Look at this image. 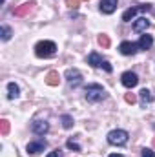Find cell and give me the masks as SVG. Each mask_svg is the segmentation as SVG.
Masks as SVG:
<instances>
[{
	"instance_id": "13",
	"label": "cell",
	"mask_w": 155,
	"mask_h": 157,
	"mask_svg": "<svg viewBox=\"0 0 155 157\" xmlns=\"http://www.w3.org/2000/svg\"><path fill=\"white\" fill-rule=\"evenodd\" d=\"M150 28V20L146 18V17H141V18H137L135 20V24H133V29L137 31V33H141V31H146Z\"/></svg>"
},
{
	"instance_id": "15",
	"label": "cell",
	"mask_w": 155,
	"mask_h": 157,
	"mask_svg": "<svg viewBox=\"0 0 155 157\" xmlns=\"http://www.w3.org/2000/svg\"><path fill=\"white\" fill-rule=\"evenodd\" d=\"M59 82H60L59 71H49V73L46 75V84H47V86H59Z\"/></svg>"
},
{
	"instance_id": "9",
	"label": "cell",
	"mask_w": 155,
	"mask_h": 157,
	"mask_svg": "<svg viewBox=\"0 0 155 157\" xmlns=\"http://www.w3.org/2000/svg\"><path fill=\"white\" fill-rule=\"evenodd\" d=\"M117 2H119V0H100L99 7H100V11H102L104 15H112L117 9Z\"/></svg>"
},
{
	"instance_id": "1",
	"label": "cell",
	"mask_w": 155,
	"mask_h": 157,
	"mask_svg": "<svg viewBox=\"0 0 155 157\" xmlns=\"http://www.w3.org/2000/svg\"><path fill=\"white\" fill-rule=\"evenodd\" d=\"M55 51H57V44L51 40H42L35 46V55L39 59H49L55 55Z\"/></svg>"
},
{
	"instance_id": "7",
	"label": "cell",
	"mask_w": 155,
	"mask_h": 157,
	"mask_svg": "<svg viewBox=\"0 0 155 157\" xmlns=\"http://www.w3.org/2000/svg\"><path fill=\"white\" fill-rule=\"evenodd\" d=\"M33 9H35V2H24V4H20L18 7L13 9V15H15V17H26V15H29Z\"/></svg>"
},
{
	"instance_id": "18",
	"label": "cell",
	"mask_w": 155,
	"mask_h": 157,
	"mask_svg": "<svg viewBox=\"0 0 155 157\" xmlns=\"http://www.w3.org/2000/svg\"><path fill=\"white\" fill-rule=\"evenodd\" d=\"M97 42H99V46H102V48H110V37L104 35V33L97 37Z\"/></svg>"
},
{
	"instance_id": "14",
	"label": "cell",
	"mask_w": 155,
	"mask_h": 157,
	"mask_svg": "<svg viewBox=\"0 0 155 157\" xmlns=\"http://www.w3.org/2000/svg\"><path fill=\"white\" fill-rule=\"evenodd\" d=\"M152 44H153L152 35H141V40L137 42V46H139L141 49H150V48H152Z\"/></svg>"
},
{
	"instance_id": "20",
	"label": "cell",
	"mask_w": 155,
	"mask_h": 157,
	"mask_svg": "<svg viewBox=\"0 0 155 157\" xmlns=\"http://www.w3.org/2000/svg\"><path fill=\"white\" fill-rule=\"evenodd\" d=\"M62 126L70 130V128L73 126V117H71V115H62Z\"/></svg>"
},
{
	"instance_id": "19",
	"label": "cell",
	"mask_w": 155,
	"mask_h": 157,
	"mask_svg": "<svg viewBox=\"0 0 155 157\" xmlns=\"http://www.w3.org/2000/svg\"><path fill=\"white\" fill-rule=\"evenodd\" d=\"M0 132H2V135H7L9 133V121L7 119H2L0 121Z\"/></svg>"
},
{
	"instance_id": "6",
	"label": "cell",
	"mask_w": 155,
	"mask_h": 157,
	"mask_svg": "<svg viewBox=\"0 0 155 157\" xmlns=\"http://www.w3.org/2000/svg\"><path fill=\"white\" fill-rule=\"evenodd\" d=\"M66 78H68L70 86L77 88V86H80V82H82V73H80L78 70H75V68H70V70L66 71Z\"/></svg>"
},
{
	"instance_id": "12",
	"label": "cell",
	"mask_w": 155,
	"mask_h": 157,
	"mask_svg": "<svg viewBox=\"0 0 155 157\" xmlns=\"http://www.w3.org/2000/svg\"><path fill=\"white\" fill-rule=\"evenodd\" d=\"M31 130H33L37 135H44V133L49 130V124L44 122V121H35V122L31 124Z\"/></svg>"
},
{
	"instance_id": "11",
	"label": "cell",
	"mask_w": 155,
	"mask_h": 157,
	"mask_svg": "<svg viewBox=\"0 0 155 157\" xmlns=\"http://www.w3.org/2000/svg\"><path fill=\"white\" fill-rule=\"evenodd\" d=\"M44 148H46V141H33V143H29L28 144V154H40V152H44Z\"/></svg>"
},
{
	"instance_id": "22",
	"label": "cell",
	"mask_w": 155,
	"mask_h": 157,
	"mask_svg": "<svg viewBox=\"0 0 155 157\" xmlns=\"http://www.w3.org/2000/svg\"><path fill=\"white\" fill-rule=\"evenodd\" d=\"M124 101H126L128 104H135V102H137V97H135V93H126V95H124Z\"/></svg>"
},
{
	"instance_id": "17",
	"label": "cell",
	"mask_w": 155,
	"mask_h": 157,
	"mask_svg": "<svg viewBox=\"0 0 155 157\" xmlns=\"http://www.w3.org/2000/svg\"><path fill=\"white\" fill-rule=\"evenodd\" d=\"M152 102V93L144 88V90H141V104H142V108H146V104H150Z\"/></svg>"
},
{
	"instance_id": "24",
	"label": "cell",
	"mask_w": 155,
	"mask_h": 157,
	"mask_svg": "<svg viewBox=\"0 0 155 157\" xmlns=\"http://www.w3.org/2000/svg\"><path fill=\"white\" fill-rule=\"evenodd\" d=\"M142 157H155V152H152L150 148H144L142 150Z\"/></svg>"
},
{
	"instance_id": "3",
	"label": "cell",
	"mask_w": 155,
	"mask_h": 157,
	"mask_svg": "<svg viewBox=\"0 0 155 157\" xmlns=\"http://www.w3.org/2000/svg\"><path fill=\"white\" fill-rule=\"evenodd\" d=\"M108 143L113 146H124L128 143V132L124 130H113L108 133Z\"/></svg>"
},
{
	"instance_id": "25",
	"label": "cell",
	"mask_w": 155,
	"mask_h": 157,
	"mask_svg": "<svg viewBox=\"0 0 155 157\" xmlns=\"http://www.w3.org/2000/svg\"><path fill=\"white\" fill-rule=\"evenodd\" d=\"M78 2H80V0H66V6H70V7L75 9V7H78Z\"/></svg>"
},
{
	"instance_id": "28",
	"label": "cell",
	"mask_w": 155,
	"mask_h": 157,
	"mask_svg": "<svg viewBox=\"0 0 155 157\" xmlns=\"http://www.w3.org/2000/svg\"><path fill=\"white\" fill-rule=\"evenodd\" d=\"M153 148H155V137H153Z\"/></svg>"
},
{
	"instance_id": "27",
	"label": "cell",
	"mask_w": 155,
	"mask_h": 157,
	"mask_svg": "<svg viewBox=\"0 0 155 157\" xmlns=\"http://www.w3.org/2000/svg\"><path fill=\"white\" fill-rule=\"evenodd\" d=\"M110 157H124V155H120V154H112Z\"/></svg>"
},
{
	"instance_id": "21",
	"label": "cell",
	"mask_w": 155,
	"mask_h": 157,
	"mask_svg": "<svg viewBox=\"0 0 155 157\" xmlns=\"http://www.w3.org/2000/svg\"><path fill=\"white\" fill-rule=\"evenodd\" d=\"M11 39V29L7 26H2V40H9Z\"/></svg>"
},
{
	"instance_id": "8",
	"label": "cell",
	"mask_w": 155,
	"mask_h": 157,
	"mask_svg": "<svg viewBox=\"0 0 155 157\" xmlns=\"http://www.w3.org/2000/svg\"><path fill=\"white\" fill-rule=\"evenodd\" d=\"M120 82H122L126 88H133V86H137L139 77H137L133 71H124V73H122V77H120Z\"/></svg>"
},
{
	"instance_id": "2",
	"label": "cell",
	"mask_w": 155,
	"mask_h": 157,
	"mask_svg": "<svg viewBox=\"0 0 155 157\" xmlns=\"http://www.w3.org/2000/svg\"><path fill=\"white\" fill-rule=\"evenodd\" d=\"M86 99L89 102H99V101L106 99V90L100 84H89V86H86Z\"/></svg>"
},
{
	"instance_id": "16",
	"label": "cell",
	"mask_w": 155,
	"mask_h": 157,
	"mask_svg": "<svg viewBox=\"0 0 155 157\" xmlns=\"http://www.w3.org/2000/svg\"><path fill=\"white\" fill-rule=\"evenodd\" d=\"M18 95H20L18 86H17L15 82H9V84H7V99H17Z\"/></svg>"
},
{
	"instance_id": "5",
	"label": "cell",
	"mask_w": 155,
	"mask_h": 157,
	"mask_svg": "<svg viewBox=\"0 0 155 157\" xmlns=\"http://www.w3.org/2000/svg\"><path fill=\"white\" fill-rule=\"evenodd\" d=\"M141 11H152V4H141V6H135V7L126 9V11L122 13V20H124V22H130V20H133V17H135L137 13H141Z\"/></svg>"
},
{
	"instance_id": "10",
	"label": "cell",
	"mask_w": 155,
	"mask_h": 157,
	"mask_svg": "<svg viewBox=\"0 0 155 157\" xmlns=\"http://www.w3.org/2000/svg\"><path fill=\"white\" fill-rule=\"evenodd\" d=\"M119 49H120V53L122 55H135L137 53V49H139V46L137 44H133V42H122L120 46H119Z\"/></svg>"
},
{
	"instance_id": "29",
	"label": "cell",
	"mask_w": 155,
	"mask_h": 157,
	"mask_svg": "<svg viewBox=\"0 0 155 157\" xmlns=\"http://www.w3.org/2000/svg\"><path fill=\"white\" fill-rule=\"evenodd\" d=\"M2 2H6V0H2Z\"/></svg>"
},
{
	"instance_id": "26",
	"label": "cell",
	"mask_w": 155,
	"mask_h": 157,
	"mask_svg": "<svg viewBox=\"0 0 155 157\" xmlns=\"http://www.w3.org/2000/svg\"><path fill=\"white\" fill-rule=\"evenodd\" d=\"M47 157H62V152H60V150H53Z\"/></svg>"
},
{
	"instance_id": "4",
	"label": "cell",
	"mask_w": 155,
	"mask_h": 157,
	"mask_svg": "<svg viewBox=\"0 0 155 157\" xmlns=\"http://www.w3.org/2000/svg\"><path fill=\"white\" fill-rule=\"evenodd\" d=\"M88 64H91L93 68H104L108 73H112L113 71V68H112V64L106 60V59H102L99 53H91L89 57H88Z\"/></svg>"
},
{
	"instance_id": "23",
	"label": "cell",
	"mask_w": 155,
	"mask_h": 157,
	"mask_svg": "<svg viewBox=\"0 0 155 157\" xmlns=\"http://www.w3.org/2000/svg\"><path fill=\"white\" fill-rule=\"evenodd\" d=\"M66 146H68L70 150H75V152H80V146H78L77 143H73V141H68V143H66Z\"/></svg>"
}]
</instances>
